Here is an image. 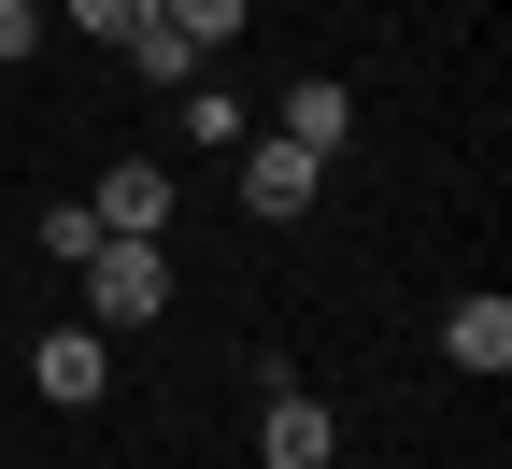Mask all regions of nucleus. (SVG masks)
Segmentation results:
<instances>
[{"instance_id":"1a4fd4ad","label":"nucleus","mask_w":512,"mask_h":469,"mask_svg":"<svg viewBox=\"0 0 512 469\" xmlns=\"http://www.w3.org/2000/svg\"><path fill=\"white\" fill-rule=\"evenodd\" d=\"M171 128H185V143H242V100H228V86H185Z\"/></svg>"},{"instance_id":"6e6552de","label":"nucleus","mask_w":512,"mask_h":469,"mask_svg":"<svg viewBox=\"0 0 512 469\" xmlns=\"http://www.w3.org/2000/svg\"><path fill=\"white\" fill-rule=\"evenodd\" d=\"M128 72H143V86H171V100H185V86H200V43H185L171 15H143V29H128Z\"/></svg>"},{"instance_id":"f257e3e1","label":"nucleus","mask_w":512,"mask_h":469,"mask_svg":"<svg viewBox=\"0 0 512 469\" xmlns=\"http://www.w3.org/2000/svg\"><path fill=\"white\" fill-rule=\"evenodd\" d=\"M157 313H171V256L114 228V242L86 256V327H157Z\"/></svg>"},{"instance_id":"39448f33","label":"nucleus","mask_w":512,"mask_h":469,"mask_svg":"<svg viewBox=\"0 0 512 469\" xmlns=\"http://www.w3.org/2000/svg\"><path fill=\"white\" fill-rule=\"evenodd\" d=\"M342 455V427H328V398H299V384H271V455L256 469H328Z\"/></svg>"},{"instance_id":"9b49d317","label":"nucleus","mask_w":512,"mask_h":469,"mask_svg":"<svg viewBox=\"0 0 512 469\" xmlns=\"http://www.w3.org/2000/svg\"><path fill=\"white\" fill-rule=\"evenodd\" d=\"M100 242H114V228L86 214V199H72V214H43V256H72V271H86V256H100Z\"/></svg>"},{"instance_id":"ddd939ff","label":"nucleus","mask_w":512,"mask_h":469,"mask_svg":"<svg viewBox=\"0 0 512 469\" xmlns=\"http://www.w3.org/2000/svg\"><path fill=\"white\" fill-rule=\"evenodd\" d=\"M29 43H43V0H0V72H15Z\"/></svg>"},{"instance_id":"423d86ee","label":"nucleus","mask_w":512,"mask_h":469,"mask_svg":"<svg viewBox=\"0 0 512 469\" xmlns=\"http://www.w3.org/2000/svg\"><path fill=\"white\" fill-rule=\"evenodd\" d=\"M441 356L498 384V370H512V299H498V285H484V299H456V313H441Z\"/></svg>"},{"instance_id":"f03ea898","label":"nucleus","mask_w":512,"mask_h":469,"mask_svg":"<svg viewBox=\"0 0 512 469\" xmlns=\"http://www.w3.org/2000/svg\"><path fill=\"white\" fill-rule=\"evenodd\" d=\"M100 342H114V327H43V342H29V384L57 398V413H86V398L114 384V356H100Z\"/></svg>"},{"instance_id":"7ed1b4c3","label":"nucleus","mask_w":512,"mask_h":469,"mask_svg":"<svg viewBox=\"0 0 512 469\" xmlns=\"http://www.w3.org/2000/svg\"><path fill=\"white\" fill-rule=\"evenodd\" d=\"M313 185H328V157H299L285 128H271V143H242V214H313Z\"/></svg>"},{"instance_id":"f8f14e48","label":"nucleus","mask_w":512,"mask_h":469,"mask_svg":"<svg viewBox=\"0 0 512 469\" xmlns=\"http://www.w3.org/2000/svg\"><path fill=\"white\" fill-rule=\"evenodd\" d=\"M143 15H157V0H72V29H100V43H128Z\"/></svg>"},{"instance_id":"9d476101","label":"nucleus","mask_w":512,"mask_h":469,"mask_svg":"<svg viewBox=\"0 0 512 469\" xmlns=\"http://www.w3.org/2000/svg\"><path fill=\"white\" fill-rule=\"evenodd\" d=\"M157 15H171V29H185V43H200V57H214V43H228V29H242V0H157Z\"/></svg>"},{"instance_id":"20e7f679","label":"nucleus","mask_w":512,"mask_h":469,"mask_svg":"<svg viewBox=\"0 0 512 469\" xmlns=\"http://www.w3.org/2000/svg\"><path fill=\"white\" fill-rule=\"evenodd\" d=\"M86 214H100V228H128V242H157V228H171V171H143V157H114Z\"/></svg>"},{"instance_id":"0eeeda50","label":"nucleus","mask_w":512,"mask_h":469,"mask_svg":"<svg viewBox=\"0 0 512 469\" xmlns=\"http://www.w3.org/2000/svg\"><path fill=\"white\" fill-rule=\"evenodd\" d=\"M271 128H285V143H299V157H342V128H356V100H342V86H328V72H299V86H285V114H271Z\"/></svg>"}]
</instances>
